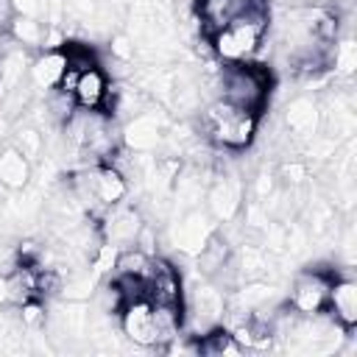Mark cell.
Here are the masks:
<instances>
[{
    "mask_svg": "<svg viewBox=\"0 0 357 357\" xmlns=\"http://www.w3.org/2000/svg\"><path fill=\"white\" fill-rule=\"evenodd\" d=\"M268 31H271V8H254L231 20L220 31H215L206 42L212 45V53L223 64H243V61H254V56L268 39Z\"/></svg>",
    "mask_w": 357,
    "mask_h": 357,
    "instance_id": "1",
    "label": "cell"
},
{
    "mask_svg": "<svg viewBox=\"0 0 357 357\" xmlns=\"http://www.w3.org/2000/svg\"><path fill=\"white\" fill-rule=\"evenodd\" d=\"M259 120V114L215 98L201 112V134L220 151H243L257 139Z\"/></svg>",
    "mask_w": 357,
    "mask_h": 357,
    "instance_id": "2",
    "label": "cell"
},
{
    "mask_svg": "<svg viewBox=\"0 0 357 357\" xmlns=\"http://www.w3.org/2000/svg\"><path fill=\"white\" fill-rule=\"evenodd\" d=\"M271 95V70L254 61H243V64H223L218 73V98L254 112L262 117L265 103Z\"/></svg>",
    "mask_w": 357,
    "mask_h": 357,
    "instance_id": "3",
    "label": "cell"
},
{
    "mask_svg": "<svg viewBox=\"0 0 357 357\" xmlns=\"http://www.w3.org/2000/svg\"><path fill=\"white\" fill-rule=\"evenodd\" d=\"M332 279H335V271H329V268H304L301 273H296V279L290 284V307L301 318L321 315L326 310Z\"/></svg>",
    "mask_w": 357,
    "mask_h": 357,
    "instance_id": "4",
    "label": "cell"
},
{
    "mask_svg": "<svg viewBox=\"0 0 357 357\" xmlns=\"http://www.w3.org/2000/svg\"><path fill=\"white\" fill-rule=\"evenodd\" d=\"M117 318H120L123 335H126L134 346H142V349H162V337H159L156 318H153V304H151L148 298L128 301V304L120 310Z\"/></svg>",
    "mask_w": 357,
    "mask_h": 357,
    "instance_id": "5",
    "label": "cell"
},
{
    "mask_svg": "<svg viewBox=\"0 0 357 357\" xmlns=\"http://www.w3.org/2000/svg\"><path fill=\"white\" fill-rule=\"evenodd\" d=\"M254 8H271V0H195V14L206 39Z\"/></svg>",
    "mask_w": 357,
    "mask_h": 357,
    "instance_id": "6",
    "label": "cell"
},
{
    "mask_svg": "<svg viewBox=\"0 0 357 357\" xmlns=\"http://www.w3.org/2000/svg\"><path fill=\"white\" fill-rule=\"evenodd\" d=\"M73 100L78 109H86V112H106L109 114V106H112V86H109V78L106 73L100 70V64H92L86 70H81L75 75V84H73Z\"/></svg>",
    "mask_w": 357,
    "mask_h": 357,
    "instance_id": "7",
    "label": "cell"
},
{
    "mask_svg": "<svg viewBox=\"0 0 357 357\" xmlns=\"http://www.w3.org/2000/svg\"><path fill=\"white\" fill-rule=\"evenodd\" d=\"M148 284V301L156 304H181L184 307V290H181V273L173 262L153 257L151 271L145 276Z\"/></svg>",
    "mask_w": 357,
    "mask_h": 357,
    "instance_id": "8",
    "label": "cell"
},
{
    "mask_svg": "<svg viewBox=\"0 0 357 357\" xmlns=\"http://www.w3.org/2000/svg\"><path fill=\"white\" fill-rule=\"evenodd\" d=\"M324 312H329V318H332L343 332H351V329L357 326V282H354L351 276L335 273Z\"/></svg>",
    "mask_w": 357,
    "mask_h": 357,
    "instance_id": "9",
    "label": "cell"
},
{
    "mask_svg": "<svg viewBox=\"0 0 357 357\" xmlns=\"http://www.w3.org/2000/svg\"><path fill=\"white\" fill-rule=\"evenodd\" d=\"M209 212L215 220H231L243 206V184L237 176H220L209 187Z\"/></svg>",
    "mask_w": 357,
    "mask_h": 357,
    "instance_id": "10",
    "label": "cell"
},
{
    "mask_svg": "<svg viewBox=\"0 0 357 357\" xmlns=\"http://www.w3.org/2000/svg\"><path fill=\"white\" fill-rule=\"evenodd\" d=\"M209 237H212V223H209V218H206L204 212H198V209L187 212V215L181 218V223L173 229V243H176V248H181V251H187V254H201L204 245L209 243Z\"/></svg>",
    "mask_w": 357,
    "mask_h": 357,
    "instance_id": "11",
    "label": "cell"
},
{
    "mask_svg": "<svg viewBox=\"0 0 357 357\" xmlns=\"http://www.w3.org/2000/svg\"><path fill=\"white\" fill-rule=\"evenodd\" d=\"M284 128L298 139H315L321 128V112L310 98H296L284 109Z\"/></svg>",
    "mask_w": 357,
    "mask_h": 357,
    "instance_id": "12",
    "label": "cell"
},
{
    "mask_svg": "<svg viewBox=\"0 0 357 357\" xmlns=\"http://www.w3.org/2000/svg\"><path fill=\"white\" fill-rule=\"evenodd\" d=\"M67 73V53L64 47H47L42 50L31 64V78L39 89H56Z\"/></svg>",
    "mask_w": 357,
    "mask_h": 357,
    "instance_id": "13",
    "label": "cell"
},
{
    "mask_svg": "<svg viewBox=\"0 0 357 357\" xmlns=\"http://www.w3.org/2000/svg\"><path fill=\"white\" fill-rule=\"evenodd\" d=\"M162 131H165V126H162V120H159L156 112H139V114H134V120L126 126L123 139H126V145L134 148V151H151V148L159 145Z\"/></svg>",
    "mask_w": 357,
    "mask_h": 357,
    "instance_id": "14",
    "label": "cell"
},
{
    "mask_svg": "<svg viewBox=\"0 0 357 357\" xmlns=\"http://www.w3.org/2000/svg\"><path fill=\"white\" fill-rule=\"evenodd\" d=\"M31 178V159L20 148L8 145L0 151V184L6 190H22Z\"/></svg>",
    "mask_w": 357,
    "mask_h": 357,
    "instance_id": "15",
    "label": "cell"
},
{
    "mask_svg": "<svg viewBox=\"0 0 357 357\" xmlns=\"http://www.w3.org/2000/svg\"><path fill=\"white\" fill-rule=\"evenodd\" d=\"M8 31H11V36H14L20 45H28V47H45L47 22H42V20H36V17L14 14V17H11Z\"/></svg>",
    "mask_w": 357,
    "mask_h": 357,
    "instance_id": "16",
    "label": "cell"
},
{
    "mask_svg": "<svg viewBox=\"0 0 357 357\" xmlns=\"http://www.w3.org/2000/svg\"><path fill=\"white\" fill-rule=\"evenodd\" d=\"M42 145H45V139H42V134H39L36 128H20L17 137H14V148H20L22 156H28L31 162L39 159Z\"/></svg>",
    "mask_w": 357,
    "mask_h": 357,
    "instance_id": "17",
    "label": "cell"
},
{
    "mask_svg": "<svg viewBox=\"0 0 357 357\" xmlns=\"http://www.w3.org/2000/svg\"><path fill=\"white\" fill-rule=\"evenodd\" d=\"M8 3H11V11H14V14L36 17V20H42V22H45L47 6H50V0H8Z\"/></svg>",
    "mask_w": 357,
    "mask_h": 357,
    "instance_id": "18",
    "label": "cell"
}]
</instances>
